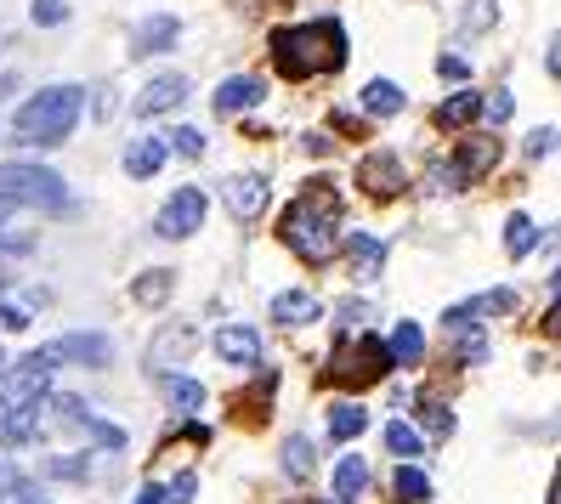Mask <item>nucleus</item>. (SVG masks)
<instances>
[{"mask_svg":"<svg viewBox=\"0 0 561 504\" xmlns=\"http://www.w3.org/2000/svg\"><path fill=\"white\" fill-rule=\"evenodd\" d=\"M505 312H516V295L511 289H488V295L466 300V307H448L443 323H482V318H505Z\"/></svg>","mask_w":561,"mask_h":504,"instance_id":"nucleus-17","label":"nucleus"},{"mask_svg":"<svg viewBox=\"0 0 561 504\" xmlns=\"http://www.w3.org/2000/svg\"><path fill=\"white\" fill-rule=\"evenodd\" d=\"M182 41V23L171 12H159V18H142L137 23V35H130V57H159V51H171Z\"/></svg>","mask_w":561,"mask_h":504,"instance_id":"nucleus-12","label":"nucleus"},{"mask_svg":"<svg viewBox=\"0 0 561 504\" xmlns=\"http://www.w3.org/2000/svg\"><path fill=\"white\" fill-rule=\"evenodd\" d=\"M284 329H301V323H318L323 318V300L312 295V289H284V295H273V307H267Z\"/></svg>","mask_w":561,"mask_h":504,"instance_id":"nucleus-16","label":"nucleus"},{"mask_svg":"<svg viewBox=\"0 0 561 504\" xmlns=\"http://www.w3.org/2000/svg\"><path fill=\"white\" fill-rule=\"evenodd\" d=\"M534 244H539V221H534V216H511V221H505V250L522 261Z\"/></svg>","mask_w":561,"mask_h":504,"instance_id":"nucleus-32","label":"nucleus"},{"mask_svg":"<svg viewBox=\"0 0 561 504\" xmlns=\"http://www.w3.org/2000/svg\"><path fill=\"white\" fill-rule=\"evenodd\" d=\"M0 198L35 205V210H69V187L46 164H0Z\"/></svg>","mask_w":561,"mask_h":504,"instance_id":"nucleus-4","label":"nucleus"},{"mask_svg":"<svg viewBox=\"0 0 561 504\" xmlns=\"http://www.w3.org/2000/svg\"><path fill=\"white\" fill-rule=\"evenodd\" d=\"M130 504H159V488H142V493L130 499Z\"/></svg>","mask_w":561,"mask_h":504,"instance_id":"nucleus-44","label":"nucleus"},{"mask_svg":"<svg viewBox=\"0 0 561 504\" xmlns=\"http://www.w3.org/2000/svg\"><path fill=\"white\" fill-rule=\"evenodd\" d=\"M346 266L357 278H375L386 266V244L375 239V232H352V239H346Z\"/></svg>","mask_w":561,"mask_h":504,"instance_id":"nucleus-18","label":"nucleus"},{"mask_svg":"<svg viewBox=\"0 0 561 504\" xmlns=\"http://www.w3.org/2000/svg\"><path fill=\"white\" fill-rule=\"evenodd\" d=\"M357 182H363V193H369V198H398L403 182H409V171H403V159L391 153V148H380V153H363L357 159Z\"/></svg>","mask_w":561,"mask_h":504,"instance_id":"nucleus-9","label":"nucleus"},{"mask_svg":"<svg viewBox=\"0 0 561 504\" xmlns=\"http://www.w3.org/2000/svg\"><path fill=\"white\" fill-rule=\"evenodd\" d=\"M41 357L57 368V363H85V368H108L114 346H108V334H62V341L41 346Z\"/></svg>","mask_w":561,"mask_h":504,"instance_id":"nucleus-10","label":"nucleus"},{"mask_svg":"<svg viewBox=\"0 0 561 504\" xmlns=\"http://www.w3.org/2000/svg\"><path fill=\"white\" fill-rule=\"evenodd\" d=\"M511 108H516V103H511V96H505V91H500V96H493V103H482V114H488L493 125H505V119H511Z\"/></svg>","mask_w":561,"mask_h":504,"instance_id":"nucleus-41","label":"nucleus"},{"mask_svg":"<svg viewBox=\"0 0 561 504\" xmlns=\"http://www.w3.org/2000/svg\"><path fill=\"white\" fill-rule=\"evenodd\" d=\"M267 198H273V182L255 176V171L227 182V210H233L239 221H261V216H267Z\"/></svg>","mask_w":561,"mask_h":504,"instance_id":"nucleus-11","label":"nucleus"},{"mask_svg":"<svg viewBox=\"0 0 561 504\" xmlns=\"http://www.w3.org/2000/svg\"><path fill=\"white\" fill-rule=\"evenodd\" d=\"M386 448L398 454V465H414V459L425 454V448H420V431L403 425V420H391V425H386Z\"/></svg>","mask_w":561,"mask_h":504,"instance_id":"nucleus-29","label":"nucleus"},{"mask_svg":"<svg viewBox=\"0 0 561 504\" xmlns=\"http://www.w3.org/2000/svg\"><path fill=\"white\" fill-rule=\"evenodd\" d=\"M171 289H176V273L153 266V273H142L137 284H130V300H137V307H159V300H171Z\"/></svg>","mask_w":561,"mask_h":504,"instance_id":"nucleus-27","label":"nucleus"},{"mask_svg":"<svg viewBox=\"0 0 561 504\" xmlns=\"http://www.w3.org/2000/svg\"><path fill=\"white\" fill-rule=\"evenodd\" d=\"M187 103V80L182 75H159V80H148L142 85V96H137V103H130V114H171V108H182Z\"/></svg>","mask_w":561,"mask_h":504,"instance_id":"nucleus-13","label":"nucleus"},{"mask_svg":"<svg viewBox=\"0 0 561 504\" xmlns=\"http://www.w3.org/2000/svg\"><path fill=\"white\" fill-rule=\"evenodd\" d=\"M255 103H267V80H255V75H233V80H221L216 85V114H244Z\"/></svg>","mask_w":561,"mask_h":504,"instance_id":"nucleus-14","label":"nucleus"},{"mask_svg":"<svg viewBox=\"0 0 561 504\" xmlns=\"http://www.w3.org/2000/svg\"><path fill=\"white\" fill-rule=\"evenodd\" d=\"M443 334H448V346H454L459 363H488V334H482V323H443Z\"/></svg>","mask_w":561,"mask_h":504,"instance_id":"nucleus-19","label":"nucleus"},{"mask_svg":"<svg viewBox=\"0 0 561 504\" xmlns=\"http://www.w3.org/2000/svg\"><path fill=\"white\" fill-rule=\"evenodd\" d=\"M46 409L62 420V425H75V431H85L96 448H125V431L119 425H108L103 414L91 409V402H80V397H46Z\"/></svg>","mask_w":561,"mask_h":504,"instance_id":"nucleus-7","label":"nucleus"},{"mask_svg":"<svg viewBox=\"0 0 561 504\" xmlns=\"http://www.w3.org/2000/svg\"><path fill=\"white\" fill-rule=\"evenodd\" d=\"M391 368V357H386V346L380 341H369V334H357V341H341L335 346V357H329V380L335 386H375L380 375Z\"/></svg>","mask_w":561,"mask_h":504,"instance_id":"nucleus-5","label":"nucleus"},{"mask_svg":"<svg viewBox=\"0 0 561 504\" xmlns=\"http://www.w3.org/2000/svg\"><path fill=\"white\" fill-rule=\"evenodd\" d=\"M164 153H171V148H164V137H137V142L125 148V171L137 176V182H148L159 164H164Z\"/></svg>","mask_w":561,"mask_h":504,"instance_id":"nucleus-20","label":"nucleus"},{"mask_svg":"<svg viewBox=\"0 0 561 504\" xmlns=\"http://www.w3.org/2000/svg\"><path fill=\"white\" fill-rule=\"evenodd\" d=\"M363 493H369V465H363L357 454H346L341 470H335V504H357Z\"/></svg>","mask_w":561,"mask_h":504,"instance_id":"nucleus-22","label":"nucleus"},{"mask_svg":"<svg viewBox=\"0 0 561 504\" xmlns=\"http://www.w3.org/2000/svg\"><path fill=\"white\" fill-rule=\"evenodd\" d=\"M363 431H369V409H357V402H335V409H329V436H335V443H352Z\"/></svg>","mask_w":561,"mask_h":504,"instance_id":"nucleus-26","label":"nucleus"},{"mask_svg":"<svg viewBox=\"0 0 561 504\" xmlns=\"http://www.w3.org/2000/svg\"><path fill=\"white\" fill-rule=\"evenodd\" d=\"M386 357L391 363H420L425 357V334H420V323H398V329H391V341H386Z\"/></svg>","mask_w":561,"mask_h":504,"instance_id":"nucleus-25","label":"nucleus"},{"mask_svg":"<svg viewBox=\"0 0 561 504\" xmlns=\"http://www.w3.org/2000/svg\"><path fill=\"white\" fill-rule=\"evenodd\" d=\"M278 239L301 255V261L323 266L329 255H335V244H341V193L329 187V182H312V187L284 210Z\"/></svg>","mask_w":561,"mask_h":504,"instance_id":"nucleus-1","label":"nucleus"},{"mask_svg":"<svg viewBox=\"0 0 561 504\" xmlns=\"http://www.w3.org/2000/svg\"><path fill=\"white\" fill-rule=\"evenodd\" d=\"M164 148H176V153H187V159H199V153H205V130L182 125V130H171V137H164Z\"/></svg>","mask_w":561,"mask_h":504,"instance_id":"nucleus-36","label":"nucleus"},{"mask_svg":"<svg viewBox=\"0 0 561 504\" xmlns=\"http://www.w3.org/2000/svg\"><path fill=\"white\" fill-rule=\"evenodd\" d=\"M493 164H500V137H466L459 142V153L443 164H432V182H443V187H471V182H482Z\"/></svg>","mask_w":561,"mask_h":504,"instance_id":"nucleus-6","label":"nucleus"},{"mask_svg":"<svg viewBox=\"0 0 561 504\" xmlns=\"http://www.w3.org/2000/svg\"><path fill=\"white\" fill-rule=\"evenodd\" d=\"M193 488H199V477H193V470H182V477L159 493V504H193Z\"/></svg>","mask_w":561,"mask_h":504,"instance_id":"nucleus-38","label":"nucleus"},{"mask_svg":"<svg viewBox=\"0 0 561 504\" xmlns=\"http://www.w3.org/2000/svg\"><path fill=\"white\" fill-rule=\"evenodd\" d=\"M471 119H482V91H454L448 103L437 108V125L443 130H466Z\"/></svg>","mask_w":561,"mask_h":504,"instance_id":"nucleus-21","label":"nucleus"},{"mask_svg":"<svg viewBox=\"0 0 561 504\" xmlns=\"http://www.w3.org/2000/svg\"><path fill=\"white\" fill-rule=\"evenodd\" d=\"M41 477H51V482H85L91 477V459L85 454H57V459L41 465Z\"/></svg>","mask_w":561,"mask_h":504,"instance_id":"nucleus-31","label":"nucleus"},{"mask_svg":"<svg viewBox=\"0 0 561 504\" xmlns=\"http://www.w3.org/2000/svg\"><path fill=\"white\" fill-rule=\"evenodd\" d=\"M28 18H35L41 28H57L62 18H69V0H35V7H28Z\"/></svg>","mask_w":561,"mask_h":504,"instance_id":"nucleus-37","label":"nucleus"},{"mask_svg":"<svg viewBox=\"0 0 561 504\" xmlns=\"http://www.w3.org/2000/svg\"><path fill=\"white\" fill-rule=\"evenodd\" d=\"M284 470L295 482H312V470H318V448L307 443V436H289L284 443Z\"/></svg>","mask_w":561,"mask_h":504,"instance_id":"nucleus-28","label":"nucleus"},{"mask_svg":"<svg viewBox=\"0 0 561 504\" xmlns=\"http://www.w3.org/2000/svg\"><path fill=\"white\" fill-rule=\"evenodd\" d=\"M550 148H556V130H550V125H545V130H534V137H527V159H545Z\"/></svg>","mask_w":561,"mask_h":504,"instance_id":"nucleus-40","label":"nucleus"},{"mask_svg":"<svg viewBox=\"0 0 561 504\" xmlns=\"http://www.w3.org/2000/svg\"><path fill=\"white\" fill-rule=\"evenodd\" d=\"M403 103H409V96H403L398 85H391V80H369V85H363V108H369L375 119L403 114Z\"/></svg>","mask_w":561,"mask_h":504,"instance_id":"nucleus-23","label":"nucleus"},{"mask_svg":"<svg viewBox=\"0 0 561 504\" xmlns=\"http://www.w3.org/2000/svg\"><path fill=\"white\" fill-rule=\"evenodd\" d=\"M199 221H205V193L199 187H176L171 198H164L153 232L159 239H187V232H199Z\"/></svg>","mask_w":561,"mask_h":504,"instance_id":"nucleus-8","label":"nucleus"},{"mask_svg":"<svg viewBox=\"0 0 561 504\" xmlns=\"http://www.w3.org/2000/svg\"><path fill=\"white\" fill-rule=\"evenodd\" d=\"M273 62L278 75L307 80V75H335L346 62V28L341 23H301V28H278L273 35Z\"/></svg>","mask_w":561,"mask_h":504,"instance_id":"nucleus-2","label":"nucleus"},{"mask_svg":"<svg viewBox=\"0 0 561 504\" xmlns=\"http://www.w3.org/2000/svg\"><path fill=\"white\" fill-rule=\"evenodd\" d=\"M0 323H7V329H28V300H0Z\"/></svg>","mask_w":561,"mask_h":504,"instance_id":"nucleus-39","label":"nucleus"},{"mask_svg":"<svg viewBox=\"0 0 561 504\" xmlns=\"http://www.w3.org/2000/svg\"><path fill=\"white\" fill-rule=\"evenodd\" d=\"M216 357L233 363V368H255L261 363V334L250 323H233V329H216Z\"/></svg>","mask_w":561,"mask_h":504,"instance_id":"nucleus-15","label":"nucleus"},{"mask_svg":"<svg viewBox=\"0 0 561 504\" xmlns=\"http://www.w3.org/2000/svg\"><path fill=\"white\" fill-rule=\"evenodd\" d=\"M420 425L432 431V436H448L454 431V409H448L443 397H420Z\"/></svg>","mask_w":561,"mask_h":504,"instance_id":"nucleus-33","label":"nucleus"},{"mask_svg":"<svg viewBox=\"0 0 561 504\" xmlns=\"http://www.w3.org/2000/svg\"><path fill=\"white\" fill-rule=\"evenodd\" d=\"M80 114H85V91H80V85H51V91H41V96H28L12 125H18V142H28V148H57V142L75 137Z\"/></svg>","mask_w":561,"mask_h":504,"instance_id":"nucleus-3","label":"nucleus"},{"mask_svg":"<svg viewBox=\"0 0 561 504\" xmlns=\"http://www.w3.org/2000/svg\"><path fill=\"white\" fill-rule=\"evenodd\" d=\"M437 75H443V80H466V57H448V51H443V57H437Z\"/></svg>","mask_w":561,"mask_h":504,"instance_id":"nucleus-42","label":"nucleus"},{"mask_svg":"<svg viewBox=\"0 0 561 504\" xmlns=\"http://www.w3.org/2000/svg\"><path fill=\"white\" fill-rule=\"evenodd\" d=\"M398 499H403V504L432 499V482H425V470H414V465H398Z\"/></svg>","mask_w":561,"mask_h":504,"instance_id":"nucleus-34","label":"nucleus"},{"mask_svg":"<svg viewBox=\"0 0 561 504\" xmlns=\"http://www.w3.org/2000/svg\"><path fill=\"white\" fill-rule=\"evenodd\" d=\"M12 216H18V205L0 198V250H28V232H12Z\"/></svg>","mask_w":561,"mask_h":504,"instance_id":"nucleus-35","label":"nucleus"},{"mask_svg":"<svg viewBox=\"0 0 561 504\" xmlns=\"http://www.w3.org/2000/svg\"><path fill=\"white\" fill-rule=\"evenodd\" d=\"M363 318H369V312H363V300H346V307H341V329H357Z\"/></svg>","mask_w":561,"mask_h":504,"instance_id":"nucleus-43","label":"nucleus"},{"mask_svg":"<svg viewBox=\"0 0 561 504\" xmlns=\"http://www.w3.org/2000/svg\"><path fill=\"white\" fill-rule=\"evenodd\" d=\"M187 346H193V329H187V323H171V329H159V341H153L148 363H153V368H164V357H171V352L182 357Z\"/></svg>","mask_w":561,"mask_h":504,"instance_id":"nucleus-30","label":"nucleus"},{"mask_svg":"<svg viewBox=\"0 0 561 504\" xmlns=\"http://www.w3.org/2000/svg\"><path fill=\"white\" fill-rule=\"evenodd\" d=\"M164 402H171L176 414H199L205 409V386L187 380V375H164Z\"/></svg>","mask_w":561,"mask_h":504,"instance_id":"nucleus-24","label":"nucleus"},{"mask_svg":"<svg viewBox=\"0 0 561 504\" xmlns=\"http://www.w3.org/2000/svg\"><path fill=\"white\" fill-rule=\"evenodd\" d=\"M0 368H7V352H0Z\"/></svg>","mask_w":561,"mask_h":504,"instance_id":"nucleus-45","label":"nucleus"}]
</instances>
